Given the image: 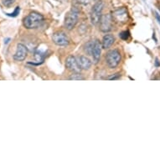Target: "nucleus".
Segmentation results:
<instances>
[{"instance_id":"f257e3e1","label":"nucleus","mask_w":160,"mask_h":160,"mask_svg":"<svg viewBox=\"0 0 160 160\" xmlns=\"http://www.w3.org/2000/svg\"><path fill=\"white\" fill-rule=\"evenodd\" d=\"M44 17L42 14L37 12H32L24 18V26L28 29H36L44 23Z\"/></svg>"},{"instance_id":"f03ea898","label":"nucleus","mask_w":160,"mask_h":160,"mask_svg":"<svg viewBox=\"0 0 160 160\" xmlns=\"http://www.w3.org/2000/svg\"><path fill=\"white\" fill-rule=\"evenodd\" d=\"M79 13H80V11L76 7H72L71 10L67 13L65 18V26L66 29L71 30L75 28L76 24L78 22Z\"/></svg>"},{"instance_id":"7ed1b4c3","label":"nucleus","mask_w":160,"mask_h":160,"mask_svg":"<svg viewBox=\"0 0 160 160\" xmlns=\"http://www.w3.org/2000/svg\"><path fill=\"white\" fill-rule=\"evenodd\" d=\"M122 60L121 53L117 49L109 50L106 55V61L109 68H116Z\"/></svg>"},{"instance_id":"20e7f679","label":"nucleus","mask_w":160,"mask_h":160,"mask_svg":"<svg viewBox=\"0 0 160 160\" xmlns=\"http://www.w3.org/2000/svg\"><path fill=\"white\" fill-rule=\"evenodd\" d=\"M104 8V3L102 1H98L95 3L91 12V21L92 24L94 25L99 24L101 18L102 16V10Z\"/></svg>"},{"instance_id":"39448f33","label":"nucleus","mask_w":160,"mask_h":160,"mask_svg":"<svg viewBox=\"0 0 160 160\" xmlns=\"http://www.w3.org/2000/svg\"><path fill=\"white\" fill-rule=\"evenodd\" d=\"M100 30L104 33L112 30V16L111 14H103L99 22Z\"/></svg>"},{"instance_id":"423d86ee","label":"nucleus","mask_w":160,"mask_h":160,"mask_svg":"<svg viewBox=\"0 0 160 160\" xmlns=\"http://www.w3.org/2000/svg\"><path fill=\"white\" fill-rule=\"evenodd\" d=\"M66 66L69 71H71L73 73H81V71L82 70L79 65L77 58H76L73 55H70L66 58Z\"/></svg>"},{"instance_id":"0eeeda50","label":"nucleus","mask_w":160,"mask_h":160,"mask_svg":"<svg viewBox=\"0 0 160 160\" xmlns=\"http://www.w3.org/2000/svg\"><path fill=\"white\" fill-rule=\"evenodd\" d=\"M112 16L116 21L118 23H122V24L126 23L128 18V10L126 8H119L116 9L113 11Z\"/></svg>"},{"instance_id":"6e6552de","label":"nucleus","mask_w":160,"mask_h":160,"mask_svg":"<svg viewBox=\"0 0 160 160\" xmlns=\"http://www.w3.org/2000/svg\"><path fill=\"white\" fill-rule=\"evenodd\" d=\"M53 42L58 46H66L69 45L70 40L65 33L63 32H56L52 36Z\"/></svg>"},{"instance_id":"1a4fd4ad","label":"nucleus","mask_w":160,"mask_h":160,"mask_svg":"<svg viewBox=\"0 0 160 160\" xmlns=\"http://www.w3.org/2000/svg\"><path fill=\"white\" fill-rule=\"evenodd\" d=\"M27 48L23 44H18L17 45V50L15 54L13 55V59L17 61H23L25 60L27 56Z\"/></svg>"},{"instance_id":"9d476101","label":"nucleus","mask_w":160,"mask_h":160,"mask_svg":"<svg viewBox=\"0 0 160 160\" xmlns=\"http://www.w3.org/2000/svg\"><path fill=\"white\" fill-rule=\"evenodd\" d=\"M102 43H100L99 40L96 39L94 42V46H93V49H92V54L95 63H97L99 61L100 58H101V54H102Z\"/></svg>"},{"instance_id":"9b49d317","label":"nucleus","mask_w":160,"mask_h":160,"mask_svg":"<svg viewBox=\"0 0 160 160\" xmlns=\"http://www.w3.org/2000/svg\"><path fill=\"white\" fill-rule=\"evenodd\" d=\"M77 61H78V63L81 66V68L82 70H88V69L91 68L92 63L91 60L89 58H87V56H84V55H81L77 58Z\"/></svg>"},{"instance_id":"f8f14e48","label":"nucleus","mask_w":160,"mask_h":160,"mask_svg":"<svg viewBox=\"0 0 160 160\" xmlns=\"http://www.w3.org/2000/svg\"><path fill=\"white\" fill-rule=\"evenodd\" d=\"M114 42H115V38L112 34H106L103 37L102 45L103 49H108L113 45Z\"/></svg>"},{"instance_id":"ddd939ff","label":"nucleus","mask_w":160,"mask_h":160,"mask_svg":"<svg viewBox=\"0 0 160 160\" xmlns=\"http://www.w3.org/2000/svg\"><path fill=\"white\" fill-rule=\"evenodd\" d=\"M34 57H35V61L38 62V65L39 64L43 63V61L45 60V53L40 51V50H37L34 53Z\"/></svg>"},{"instance_id":"4468645a","label":"nucleus","mask_w":160,"mask_h":160,"mask_svg":"<svg viewBox=\"0 0 160 160\" xmlns=\"http://www.w3.org/2000/svg\"><path fill=\"white\" fill-rule=\"evenodd\" d=\"M94 42L95 40H92V41H89L88 43H87L86 45H85V47H84V50L85 52L87 53V55H92V49H93V46H94Z\"/></svg>"},{"instance_id":"2eb2a0df","label":"nucleus","mask_w":160,"mask_h":160,"mask_svg":"<svg viewBox=\"0 0 160 160\" xmlns=\"http://www.w3.org/2000/svg\"><path fill=\"white\" fill-rule=\"evenodd\" d=\"M69 80H73V81H80V80H84V77L82 76V75L80 73H74L73 75H71V76L69 77Z\"/></svg>"},{"instance_id":"dca6fc26","label":"nucleus","mask_w":160,"mask_h":160,"mask_svg":"<svg viewBox=\"0 0 160 160\" xmlns=\"http://www.w3.org/2000/svg\"><path fill=\"white\" fill-rule=\"evenodd\" d=\"M129 36H130V33H129L128 31H122V33L119 34V37H120L122 39H123V40L128 39Z\"/></svg>"},{"instance_id":"f3484780","label":"nucleus","mask_w":160,"mask_h":160,"mask_svg":"<svg viewBox=\"0 0 160 160\" xmlns=\"http://www.w3.org/2000/svg\"><path fill=\"white\" fill-rule=\"evenodd\" d=\"M15 0H2L3 4L6 7H10L11 5H13Z\"/></svg>"},{"instance_id":"a211bd4d","label":"nucleus","mask_w":160,"mask_h":160,"mask_svg":"<svg viewBox=\"0 0 160 160\" xmlns=\"http://www.w3.org/2000/svg\"><path fill=\"white\" fill-rule=\"evenodd\" d=\"M19 11H20V8H19V7H17V8H15V10L13 11V13H8V15L11 16V17H16V16L18 15V13H19Z\"/></svg>"},{"instance_id":"6ab92c4d","label":"nucleus","mask_w":160,"mask_h":160,"mask_svg":"<svg viewBox=\"0 0 160 160\" xmlns=\"http://www.w3.org/2000/svg\"><path fill=\"white\" fill-rule=\"evenodd\" d=\"M121 76V75L119 73H117V74H114V75H112V76H108V80H118V79H119V77Z\"/></svg>"},{"instance_id":"aec40b11","label":"nucleus","mask_w":160,"mask_h":160,"mask_svg":"<svg viewBox=\"0 0 160 160\" xmlns=\"http://www.w3.org/2000/svg\"><path fill=\"white\" fill-rule=\"evenodd\" d=\"M76 1L81 4H83V5H87L91 2V0H76Z\"/></svg>"},{"instance_id":"412c9836","label":"nucleus","mask_w":160,"mask_h":160,"mask_svg":"<svg viewBox=\"0 0 160 160\" xmlns=\"http://www.w3.org/2000/svg\"><path fill=\"white\" fill-rule=\"evenodd\" d=\"M57 2H61V3H64V2H66L67 0H56Z\"/></svg>"}]
</instances>
